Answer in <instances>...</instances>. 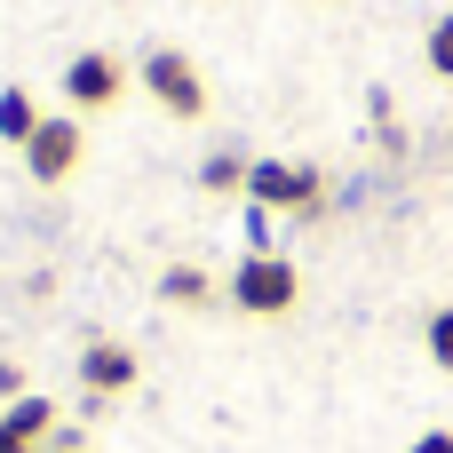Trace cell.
<instances>
[{"instance_id":"cell-12","label":"cell","mask_w":453,"mask_h":453,"mask_svg":"<svg viewBox=\"0 0 453 453\" xmlns=\"http://www.w3.org/2000/svg\"><path fill=\"white\" fill-rule=\"evenodd\" d=\"M430 358L453 374V311H430Z\"/></svg>"},{"instance_id":"cell-16","label":"cell","mask_w":453,"mask_h":453,"mask_svg":"<svg viewBox=\"0 0 453 453\" xmlns=\"http://www.w3.org/2000/svg\"><path fill=\"white\" fill-rule=\"evenodd\" d=\"M56 453H88V446H72V438H64V446H56Z\"/></svg>"},{"instance_id":"cell-2","label":"cell","mask_w":453,"mask_h":453,"mask_svg":"<svg viewBox=\"0 0 453 453\" xmlns=\"http://www.w3.org/2000/svg\"><path fill=\"white\" fill-rule=\"evenodd\" d=\"M143 88H151L159 111H175V119H207V80L191 72V56L151 48V56H143Z\"/></svg>"},{"instance_id":"cell-1","label":"cell","mask_w":453,"mask_h":453,"mask_svg":"<svg viewBox=\"0 0 453 453\" xmlns=\"http://www.w3.org/2000/svg\"><path fill=\"white\" fill-rule=\"evenodd\" d=\"M231 303L255 311V319H287V311L303 303V271H295L287 255H247V263L231 271Z\"/></svg>"},{"instance_id":"cell-7","label":"cell","mask_w":453,"mask_h":453,"mask_svg":"<svg viewBox=\"0 0 453 453\" xmlns=\"http://www.w3.org/2000/svg\"><path fill=\"white\" fill-rule=\"evenodd\" d=\"M159 303H167V311H207V303H215V279H207L199 263H167V271H159Z\"/></svg>"},{"instance_id":"cell-6","label":"cell","mask_w":453,"mask_h":453,"mask_svg":"<svg viewBox=\"0 0 453 453\" xmlns=\"http://www.w3.org/2000/svg\"><path fill=\"white\" fill-rule=\"evenodd\" d=\"M135 374H143V366H135L127 342H88V350H80V382H88V398H127Z\"/></svg>"},{"instance_id":"cell-9","label":"cell","mask_w":453,"mask_h":453,"mask_svg":"<svg viewBox=\"0 0 453 453\" xmlns=\"http://www.w3.org/2000/svg\"><path fill=\"white\" fill-rule=\"evenodd\" d=\"M32 127H40V111H32V96L24 88H0V143H32Z\"/></svg>"},{"instance_id":"cell-8","label":"cell","mask_w":453,"mask_h":453,"mask_svg":"<svg viewBox=\"0 0 453 453\" xmlns=\"http://www.w3.org/2000/svg\"><path fill=\"white\" fill-rule=\"evenodd\" d=\"M0 422H8V438H24V446H40V438H48V430H56V406H48V398H32V390H24V398H16V406H0Z\"/></svg>"},{"instance_id":"cell-14","label":"cell","mask_w":453,"mask_h":453,"mask_svg":"<svg viewBox=\"0 0 453 453\" xmlns=\"http://www.w3.org/2000/svg\"><path fill=\"white\" fill-rule=\"evenodd\" d=\"M24 398V366H0V406H16Z\"/></svg>"},{"instance_id":"cell-3","label":"cell","mask_w":453,"mask_h":453,"mask_svg":"<svg viewBox=\"0 0 453 453\" xmlns=\"http://www.w3.org/2000/svg\"><path fill=\"white\" fill-rule=\"evenodd\" d=\"M247 199L271 215V207H303L319 215V167H295V159H255L247 167Z\"/></svg>"},{"instance_id":"cell-13","label":"cell","mask_w":453,"mask_h":453,"mask_svg":"<svg viewBox=\"0 0 453 453\" xmlns=\"http://www.w3.org/2000/svg\"><path fill=\"white\" fill-rule=\"evenodd\" d=\"M406 453H453V430H422V438H414Z\"/></svg>"},{"instance_id":"cell-11","label":"cell","mask_w":453,"mask_h":453,"mask_svg":"<svg viewBox=\"0 0 453 453\" xmlns=\"http://www.w3.org/2000/svg\"><path fill=\"white\" fill-rule=\"evenodd\" d=\"M422 56H430V72H438V80H453V8L438 16V24H430V40H422Z\"/></svg>"},{"instance_id":"cell-5","label":"cell","mask_w":453,"mask_h":453,"mask_svg":"<svg viewBox=\"0 0 453 453\" xmlns=\"http://www.w3.org/2000/svg\"><path fill=\"white\" fill-rule=\"evenodd\" d=\"M80 167V119H40L32 143H24V175L32 183H72Z\"/></svg>"},{"instance_id":"cell-10","label":"cell","mask_w":453,"mask_h":453,"mask_svg":"<svg viewBox=\"0 0 453 453\" xmlns=\"http://www.w3.org/2000/svg\"><path fill=\"white\" fill-rule=\"evenodd\" d=\"M247 167L255 159H239V151H207L199 159V191H247Z\"/></svg>"},{"instance_id":"cell-15","label":"cell","mask_w":453,"mask_h":453,"mask_svg":"<svg viewBox=\"0 0 453 453\" xmlns=\"http://www.w3.org/2000/svg\"><path fill=\"white\" fill-rule=\"evenodd\" d=\"M0 453H32V446H24V438H8V422H0Z\"/></svg>"},{"instance_id":"cell-4","label":"cell","mask_w":453,"mask_h":453,"mask_svg":"<svg viewBox=\"0 0 453 453\" xmlns=\"http://www.w3.org/2000/svg\"><path fill=\"white\" fill-rule=\"evenodd\" d=\"M119 88H127V72H119V56H104V48H88V56L64 64V104H72V111H104V104H119Z\"/></svg>"}]
</instances>
